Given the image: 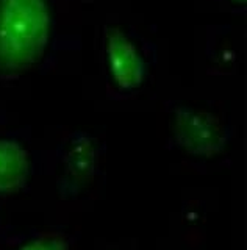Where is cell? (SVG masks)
<instances>
[{
    "mask_svg": "<svg viewBox=\"0 0 247 250\" xmlns=\"http://www.w3.org/2000/svg\"><path fill=\"white\" fill-rule=\"evenodd\" d=\"M50 30L47 0H0V75L16 77L36 66Z\"/></svg>",
    "mask_w": 247,
    "mask_h": 250,
    "instance_id": "1",
    "label": "cell"
},
{
    "mask_svg": "<svg viewBox=\"0 0 247 250\" xmlns=\"http://www.w3.org/2000/svg\"><path fill=\"white\" fill-rule=\"evenodd\" d=\"M172 139L183 152L205 158L221 153L228 141L227 130L218 117L186 106L175 109Z\"/></svg>",
    "mask_w": 247,
    "mask_h": 250,
    "instance_id": "2",
    "label": "cell"
},
{
    "mask_svg": "<svg viewBox=\"0 0 247 250\" xmlns=\"http://www.w3.org/2000/svg\"><path fill=\"white\" fill-rule=\"evenodd\" d=\"M105 53L114 84L125 92L140 88L145 78V62L125 31L114 25L106 27Z\"/></svg>",
    "mask_w": 247,
    "mask_h": 250,
    "instance_id": "3",
    "label": "cell"
},
{
    "mask_svg": "<svg viewBox=\"0 0 247 250\" xmlns=\"http://www.w3.org/2000/svg\"><path fill=\"white\" fill-rule=\"evenodd\" d=\"M30 177V156L14 139L0 138V194L16 192Z\"/></svg>",
    "mask_w": 247,
    "mask_h": 250,
    "instance_id": "4",
    "label": "cell"
},
{
    "mask_svg": "<svg viewBox=\"0 0 247 250\" xmlns=\"http://www.w3.org/2000/svg\"><path fill=\"white\" fill-rule=\"evenodd\" d=\"M64 174L72 183H83L92 178L97 166V152L86 135H77L71 139L63 158Z\"/></svg>",
    "mask_w": 247,
    "mask_h": 250,
    "instance_id": "5",
    "label": "cell"
},
{
    "mask_svg": "<svg viewBox=\"0 0 247 250\" xmlns=\"http://www.w3.org/2000/svg\"><path fill=\"white\" fill-rule=\"evenodd\" d=\"M16 250H71V242L66 234L50 231L28 239Z\"/></svg>",
    "mask_w": 247,
    "mask_h": 250,
    "instance_id": "6",
    "label": "cell"
},
{
    "mask_svg": "<svg viewBox=\"0 0 247 250\" xmlns=\"http://www.w3.org/2000/svg\"><path fill=\"white\" fill-rule=\"evenodd\" d=\"M233 2H246V0H233Z\"/></svg>",
    "mask_w": 247,
    "mask_h": 250,
    "instance_id": "7",
    "label": "cell"
}]
</instances>
